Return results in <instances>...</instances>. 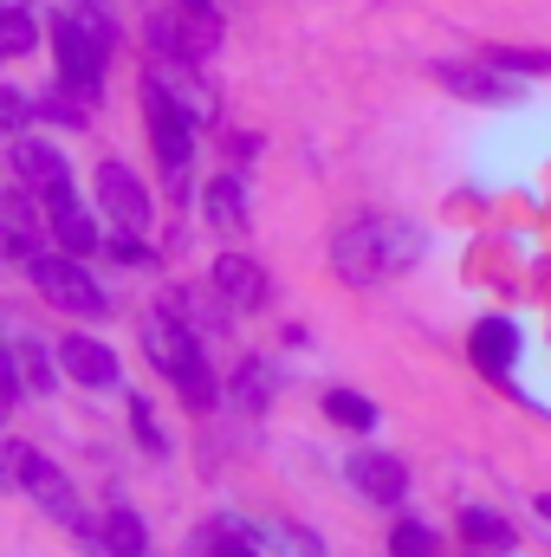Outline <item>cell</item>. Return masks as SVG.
<instances>
[{"mask_svg":"<svg viewBox=\"0 0 551 557\" xmlns=\"http://www.w3.org/2000/svg\"><path fill=\"white\" fill-rule=\"evenodd\" d=\"M98 195H105V208H111L118 227L143 234V221H149V195H143V182L124 169V162H105V169H98Z\"/></svg>","mask_w":551,"mask_h":557,"instance_id":"10","label":"cell"},{"mask_svg":"<svg viewBox=\"0 0 551 557\" xmlns=\"http://www.w3.org/2000/svg\"><path fill=\"white\" fill-rule=\"evenodd\" d=\"M390 552H396V557H428V552H434V532H428V525H415V519H403V525L390 532Z\"/></svg>","mask_w":551,"mask_h":557,"instance_id":"22","label":"cell"},{"mask_svg":"<svg viewBox=\"0 0 551 557\" xmlns=\"http://www.w3.org/2000/svg\"><path fill=\"white\" fill-rule=\"evenodd\" d=\"M201 552H208V557H260V539H247L241 525H228V519H221V525H208V532H201Z\"/></svg>","mask_w":551,"mask_h":557,"instance_id":"18","label":"cell"},{"mask_svg":"<svg viewBox=\"0 0 551 557\" xmlns=\"http://www.w3.org/2000/svg\"><path fill=\"white\" fill-rule=\"evenodd\" d=\"M500 72H551V52H519V46H493L487 52Z\"/></svg>","mask_w":551,"mask_h":557,"instance_id":"24","label":"cell"},{"mask_svg":"<svg viewBox=\"0 0 551 557\" xmlns=\"http://www.w3.org/2000/svg\"><path fill=\"white\" fill-rule=\"evenodd\" d=\"M344 473H351V486H357L364 499H377V506H396V499H403V486H409L403 460H396V454H377V447H357Z\"/></svg>","mask_w":551,"mask_h":557,"instance_id":"9","label":"cell"},{"mask_svg":"<svg viewBox=\"0 0 551 557\" xmlns=\"http://www.w3.org/2000/svg\"><path fill=\"white\" fill-rule=\"evenodd\" d=\"M208 221H215L221 234H241V227H247V195H241L234 175H215V182H208Z\"/></svg>","mask_w":551,"mask_h":557,"instance_id":"14","label":"cell"},{"mask_svg":"<svg viewBox=\"0 0 551 557\" xmlns=\"http://www.w3.org/2000/svg\"><path fill=\"white\" fill-rule=\"evenodd\" d=\"M461 532H467L474 545H506V539H513V532H506L493 512H480V506H461Z\"/></svg>","mask_w":551,"mask_h":557,"instance_id":"21","label":"cell"},{"mask_svg":"<svg viewBox=\"0 0 551 557\" xmlns=\"http://www.w3.org/2000/svg\"><path fill=\"white\" fill-rule=\"evenodd\" d=\"M26 46H33V13H26V7H7V33H0V52H7V59H20Z\"/></svg>","mask_w":551,"mask_h":557,"instance_id":"23","label":"cell"},{"mask_svg":"<svg viewBox=\"0 0 551 557\" xmlns=\"http://www.w3.org/2000/svg\"><path fill=\"white\" fill-rule=\"evenodd\" d=\"M267 545H273L279 557H325V545H318L311 532H298V525H285V532H273Z\"/></svg>","mask_w":551,"mask_h":557,"instance_id":"25","label":"cell"},{"mask_svg":"<svg viewBox=\"0 0 551 557\" xmlns=\"http://www.w3.org/2000/svg\"><path fill=\"white\" fill-rule=\"evenodd\" d=\"M143 117H149V143H156V156H162V169L169 175H182L188 169V143H195V111L149 72L143 78Z\"/></svg>","mask_w":551,"mask_h":557,"instance_id":"5","label":"cell"},{"mask_svg":"<svg viewBox=\"0 0 551 557\" xmlns=\"http://www.w3.org/2000/svg\"><path fill=\"white\" fill-rule=\"evenodd\" d=\"M7 460H13V473H20V486H26L52 519L85 525V512H78V499H72V486H65V473H59V467H46V460H39V454H26V447H7Z\"/></svg>","mask_w":551,"mask_h":557,"instance_id":"8","label":"cell"},{"mask_svg":"<svg viewBox=\"0 0 551 557\" xmlns=\"http://www.w3.org/2000/svg\"><path fill=\"white\" fill-rule=\"evenodd\" d=\"M441 85L461 91V98H480V104H506V98H513L500 78H487V72H474V65H441Z\"/></svg>","mask_w":551,"mask_h":557,"instance_id":"15","label":"cell"},{"mask_svg":"<svg viewBox=\"0 0 551 557\" xmlns=\"http://www.w3.org/2000/svg\"><path fill=\"white\" fill-rule=\"evenodd\" d=\"M539 512H546V519H551V493H546V499H539Z\"/></svg>","mask_w":551,"mask_h":557,"instance_id":"28","label":"cell"},{"mask_svg":"<svg viewBox=\"0 0 551 557\" xmlns=\"http://www.w3.org/2000/svg\"><path fill=\"white\" fill-rule=\"evenodd\" d=\"M221 46V20H215V7L208 0H182L175 13H156L149 20V52L156 59H208Z\"/></svg>","mask_w":551,"mask_h":557,"instance_id":"3","label":"cell"},{"mask_svg":"<svg viewBox=\"0 0 551 557\" xmlns=\"http://www.w3.org/2000/svg\"><path fill=\"white\" fill-rule=\"evenodd\" d=\"M59 363H65V376L85 383V389H118V357H111L98 337H65V344H59Z\"/></svg>","mask_w":551,"mask_h":557,"instance_id":"11","label":"cell"},{"mask_svg":"<svg viewBox=\"0 0 551 557\" xmlns=\"http://www.w3.org/2000/svg\"><path fill=\"white\" fill-rule=\"evenodd\" d=\"M467 350H474V363H480L487 376H506V370L519 363V331H513L506 318H487V324L467 331Z\"/></svg>","mask_w":551,"mask_h":557,"instance_id":"12","label":"cell"},{"mask_svg":"<svg viewBox=\"0 0 551 557\" xmlns=\"http://www.w3.org/2000/svg\"><path fill=\"white\" fill-rule=\"evenodd\" d=\"M131 416H137V441H143V447H149V454H162V428L149 421V409H143V403H137Z\"/></svg>","mask_w":551,"mask_h":557,"instance_id":"26","label":"cell"},{"mask_svg":"<svg viewBox=\"0 0 551 557\" xmlns=\"http://www.w3.org/2000/svg\"><path fill=\"white\" fill-rule=\"evenodd\" d=\"M52 46H59V72H65V85L72 91H85V98H98V85H105V52H111V39L72 7L65 20H52Z\"/></svg>","mask_w":551,"mask_h":557,"instance_id":"4","label":"cell"},{"mask_svg":"<svg viewBox=\"0 0 551 557\" xmlns=\"http://www.w3.org/2000/svg\"><path fill=\"white\" fill-rule=\"evenodd\" d=\"M143 350H149V363H156L162 376L182 383V396H188L195 409L215 403V376H208V363H201V344H195V331H188L175 311H149V324H143Z\"/></svg>","mask_w":551,"mask_h":557,"instance_id":"2","label":"cell"},{"mask_svg":"<svg viewBox=\"0 0 551 557\" xmlns=\"http://www.w3.org/2000/svg\"><path fill=\"white\" fill-rule=\"evenodd\" d=\"M13 175H20L46 208H65V201H72V169H65V156L46 149V143H13Z\"/></svg>","mask_w":551,"mask_h":557,"instance_id":"7","label":"cell"},{"mask_svg":"<svg viewBox=\"0 0 551 557\" xmlns=\"http://www.w3.org/2000/svg\"><path fill=\"white\" fill-rule=\"evenodd\" d=\"M325 416L364 434V428H377V403H364V396H351V389H331V396H325Z\"/></svg>","mask_w":551,"mask_h":557,"instance_id":"20","label":"cell"},{"mask_svg":"<svg viewBox=\"0 0 551 557\" xmlns=\"http://www.w3.org/2000/svg\"><path fill=\"white\" fill-rule=\"evenodd\" d=\"M105 552H111V557H137L143 552V519H137V512H124V506H118V512L105 519Z\"/></svg>","mask_w":551,"mask_h":557,"instance_id":"19","label":"cell"},{"mask_svg":"<svg viewBox=\"0 0 551 557\" xmlns=\"http://www.w3.org/2000/svg\"><path fill=\"white\" fill-rule=\"evenodd\" d=\"M26 267H33V285H39L46 305L78 311V318H98V311H105V285L78 267V253H39V260H26Z\"/></svg>","mask_w":551,"mask_h":557,"instance_id":"6","label":"cell"},{"mask_svg":"<svg viewBox=\"0 0 551 557\" xmlns=\"http://www.w3.org/2000/svg\"><path fill=\"white\" fill-rule=\"evenodd\" d=\"M7 7H26V0H7Z\"/></svg>","mask_w":551,"mask_h":557,"instance_id":"29","label":"cell"},{"mask_svg":"<svg viewBox=\"0 0 551 557\" xmlns=\"http://www.w3.org/2000/svg\"><path fill=\"white\" fill-rule=\"evenodd\" d=\"M215 292H221L228 305H260V298H267V273H260L254 260L228 253V260H215Z\"/></svg>","mask_w":551,"mask_h":557,"instance_id":"13","label":"cell"},{"mask_svg":"<svg viewBox=\"0 0 551 557\" xmlns=\"http://www.w3.org/2000/svg\"><path fill=\"white\" fill-rule=\"evenodd\" d=\"M0 117H7V124H20V117H26V98H20V91H7V98H0Z\"/></svg>","mask_w":551,"mask_h":557,"instance_id":"27","label":"cell"},{"mask_svg":"<svg viewBox=\"0 0 551 557\" xmlns=\"http://www.w3.org/2000/svg\"><path fill=\"white\" fill-rule=\"evenodd\" d=\"M52 240H59L65 253H91V247H98V227H91V214H85V208H72V201H65V208H52Z\"/></svg>","mask_w":551,"mask_h":557,"instance_id":"17","label":"cell"},{"mask_svg":"<svg viewBox=\"0 0 551 557\" xmlns=\"http://www.w3.org/2000/svg\"><path fill=\"white\" fill-rule=\"evenodd\" d=\"M0 221H7V253H13V260H39V227H33V214H26L20 195H7Z\"/></svg>","mask_w":551,"mask_h":557,"instance_id":"16","label":"cell"},{"mask_svg":"<svg viewBox=\"0 0 551 557\" xmlns=\"http://www.w3.org/2000/svg\"><path fill=\"white\" fill-rule=\"evenodd\" d=\"M331 260H338V273L351 278V285H377V278H396L403 267L421 260V234H415L409 221L370 214V221H351L331 240Z\"/></svg>","mask_w":551,"mask_h":557,"instance_id":"1","label":"cell"}]
</instances>
